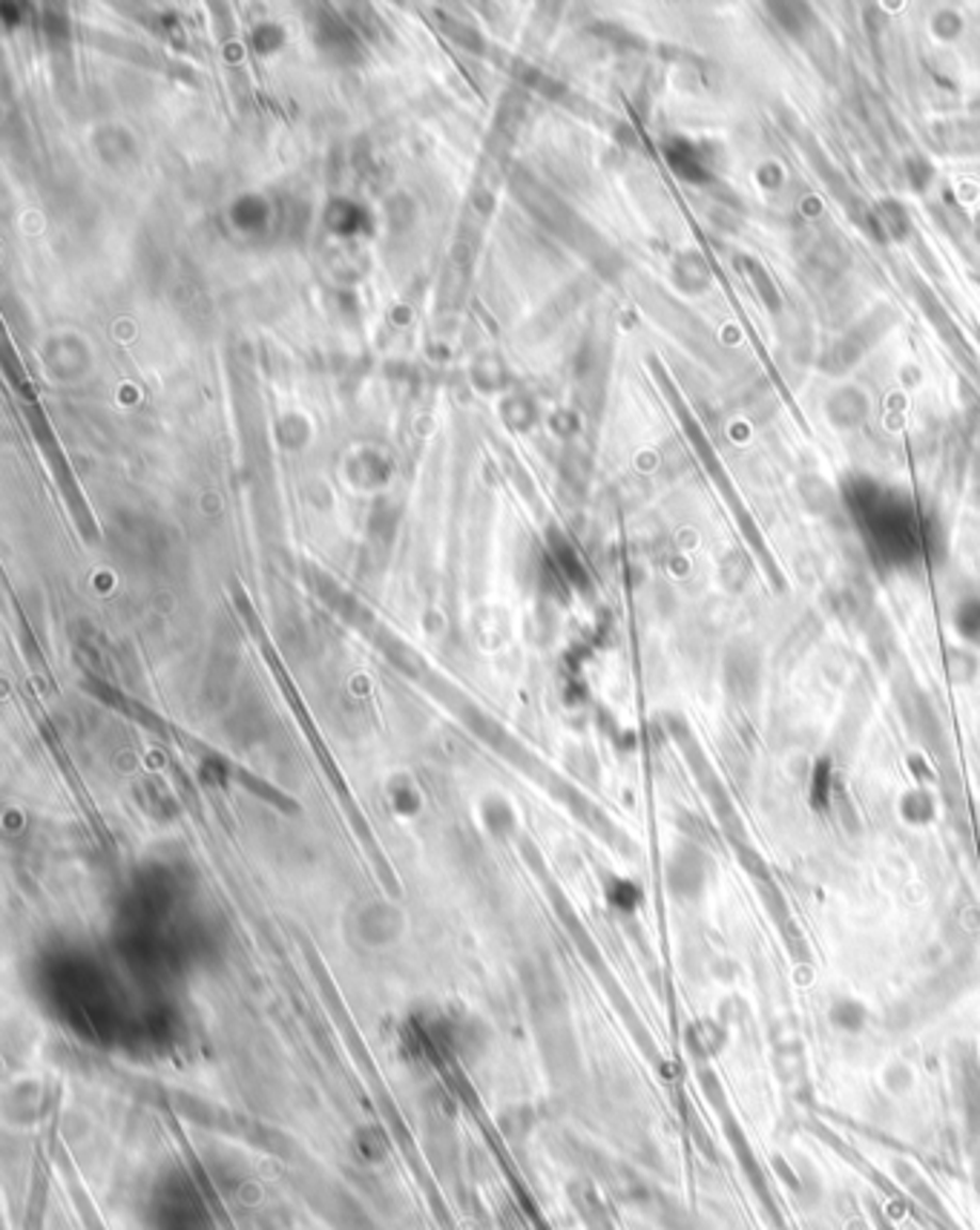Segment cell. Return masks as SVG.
<instances>
[{"label":"cell","mask_w":980,"mask_h":1230,"mask_svg":"<svg viewBox=\"0 0 980 1230\" xmlns=\"http://www.w3.org/2000/svg\"><path fill=\"white\" fill-rule=\"evenodd\" d=\"M759 656L750 644H733L725 659V688H728L730 699H737L739 705H750L757 699L759 693Z\"/></svg>","instance_id":"1"},{"label":"cell","mask_w":980,"mask_h":1230,"mask_svg":"<svg viewBox=\"0 0 980 1230\" xmlns=\"http://www.w3.org/2000/svg\"><path fill=\"white\" fill-rule=\"evenodd\" d=\"M670 886L676 895L696 897L705 888V857L699 849H682L676 851V857L670 863Z\"/></svg>","instance_id":"2"},{"label":"cell","mask_w":980,"mask_h":1230,"mask_svg":"<svg viewBox=\"0 0 980 1230\" xmlns=\"http://www.w3.org/2000/svg\"><path fill=\"white\" fill-rule=\"evenodd\" d=\"M832 1021L837 1026H842V1029H859L863 1026V1021H866V1009L859 1007V1004H854V1000H842V1004H837L832 1012Z\"/></svg>","instance_id":"4"},{"label":"cell","mask_w":980,"mask_h":1230,"mask_svg":"<svg viewBox=\"0 0 980 1230\" xmlns=\"http://www.w3.org/2000/svg\"><path fill=\"white\" fill-rule=\"evenodd\" d=\"M958 630L969 642H980V601H966L958 606Z\"/></svg>","instance_id":"3"}]
</instances>
